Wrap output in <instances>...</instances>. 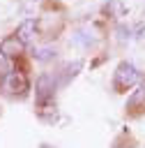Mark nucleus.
<instances>
[{"instance_id":"nucleus-1","label":"nucleus","mask_w":145,"mask_h":148,"mask_svg":"<svg viewBox=\"0 0 145 148\" xmlns=\"http://www.w3.org/2000/svg\"><path fill=\"white\" fill-rule=\"evenodd\" d=\"M136 81H138V69H136L131 62H120L117 69H115V76H113V88H115L117 92H124V90H129Z\"/></svg>"},{"instance_id":"nucleus-2","label":"nucleus","mask_w":145,"mask_h":148,"mask_svg":"<svg viewBox=\"0 0 145 148\" xmlns=\"http://www.w3.org/2000/svg\"><path fill=\"white\" fill-rule=\"evenodd\" d=\"M53 88H55V81L51 74H41L37 79V86H35V97L39 104H44L48 97H53Z\"/></svg>"},{"instance_id":"nucleus-3","label":"nucleus","mask_w":145,"mask_h":148,"mask_svg":"<svg viewBox=\"0 0 145 148\" xmlns=\"http://www.w3.org/2000/svg\"><path fill=\"white\" fill-rule=\"evenodd\" d=\"M21 44H32L35 37H37V23L32 18H25L18 28H16V35H14Z\"/></svg>"},{"instance_id":"nucleus-4","label":"nucleus","mask_w":145,"mask_h":148,"mask_svg":"<svg viewBox=\"0 0 145 148\" xmlns=\"http://www.w3.org/2000/svg\"><path fill=\"white\" fill-rule=\"evenodd\" d=\"M5 88H7L9 92H25V90H28V79H25V74L12 69V72L5 76Z\"/></svg>"},{"instance_id":"nucleus-5","label":"nucleus","mask_w":145,"mask_h":148,"mask_svg":"<svg viewBox=\"0 0 145 148\" xmlns=\"http://www.w3.org/2000/svg\"><path fill=\"white\" fill-rule=\"evenodd\" d=\"M0 51H2L7 58H14V56H18V53L23 51V44H21L16 37H7V39H2V44H0Z\"/></svg>"},{"instance_id":"nucleus-6","label":"nucleus","mask_w":145,"mask_h":148,"mask_svg":"<svg viewBox=\"0 0 145 148\" xmlns=\"http://www.w3.org/2000/svg\"><path fill=\"white\" fill-rule=\"evenodd\" d=\"M104 12L108 14V16H124V5L120 2V0H108L106 5H104Z\"/></svg>"},{"instance_id":"nucleus-7","label":"nucleus","mask_w":145,"mask_h":148,"mask_svg":"<svg viewBox=\"0 0 145 148\" xmlns=\"http://www.w3.org/2000/svg\"><path fill=\"white\" fill-rule=\"evenodd\" d=\"M32 56H35L37 60H51V58L55 56V51H53L51 46H41V49H35Z\"/></svg>"},{"instance_id":"nucleus-8","label":"nucleus","mask_w":145,"mask_h":148,"mask_svg":"<svg viewBox=\"0 0 145 148\" xmlns=\"http://www.w3.org/2000/svg\"><path fill=\"white\" fill-rule=\"evenodd\" d=\"M12 72V58H7L2 51H0V76H7Z\"/></svg>"},{"instance_id":"nucleus-9","label":"nucleus","mask_w":145,"mask_h":148,"mask_svg":"<svg viewBox=\"0 0 145 148\" xmlns=\"http://www.w3.org/2000/svg\"><path fill=\"white\" fill-rule=\"evenodd\" d=\"M143 99H145V83H143V86H140V88H138V92H136V95H133V97H131V99H129V104H131V106H133V104H140V102H143Z\"/></svg>"},{"instance_id":"nucleus-10","label":"nucleus","mask_w":145,"mask_h":148,"mask_svg":"<svg viewBox=\"0 0 145 148\" xmlns=\"http://www.w3.org/2000/svg\"><path fill=\"white\" fill-rule=\"evenodd\" d=\"M41 148H51V146H41Z\"/></svg>"}]
</instances>
